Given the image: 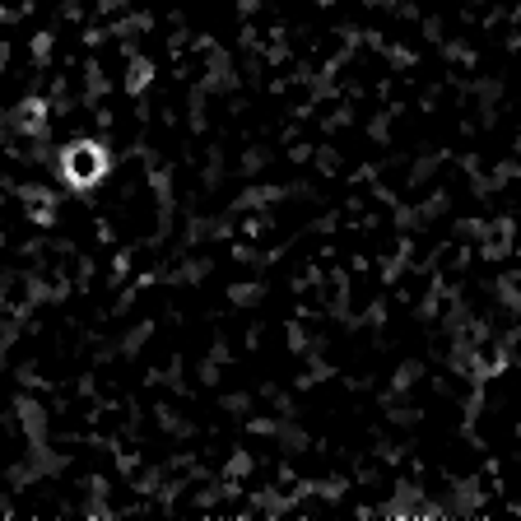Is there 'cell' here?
<instances>
[{
  "mask_svg": "<svg viewBox=\"0 0 521 521\" xmlns=\"http://www.w3.org/2000/svg\"><path fill=\"white\" fill-rule=\"evenodd\" d=\"M103 173H107V154L94 140H80V145H70L61 154V177H66L70 187H98Z\"/></svg>",
  "mask_w": 521,
  "mask_h": 521,
  "instance_id": "6da1fadb",
  "label": "cell"
},
{
  "mask_svg": "<svg viewBox=\"0 0 521 521\" xmlns=\"http://www.w3.org/2000/svg\"><path fill=\"white\" fill-rule=\"evenodd\" d=\"M42 126H47V103H42V98H28V103H24V112H19V131L38 135Z\"/></svg>",
  "mask_w": 521,
  "mask_h": 521,
  "instance_id": "7a4b0ae2",
  "label": "cell"
}]
</instances>
